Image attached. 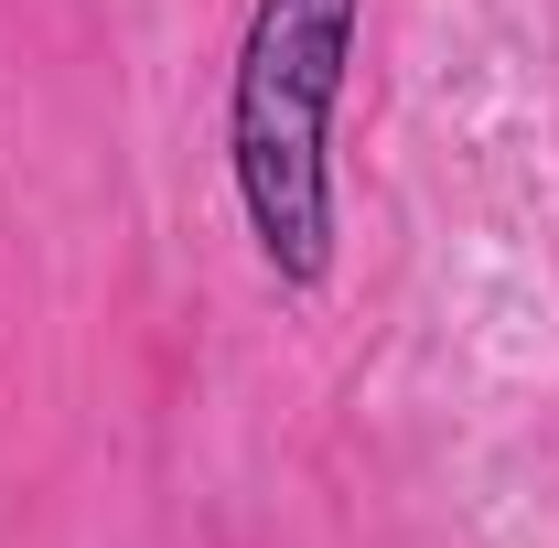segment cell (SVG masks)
I'll return each instance as SVG.
<instances>
[{"label": "cell", "instance_id": "obj_1", "mask_svg": "<svg viewBox=\"0 0 559 548\" xmlns=\"http://www.w3.org/2000/svg\"><path fill=\"white\" fill-rule=\"evenodd\" d=\"M366 0H248L226 75V172L270 279L323 290L334 270V108L355 75Z\"/></svg>", "mask_w": 559, "mask_h": 548}]
</instances>
